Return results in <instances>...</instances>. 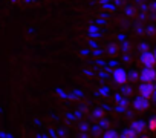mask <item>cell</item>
Masks as SVG:
<instances>
[{
  "instance_id": "7",
  "label": "cell",
  "mask_w": 156,
  "mask_h": 138,
  "mask_svg": "<svg viewBox=\"0 0 156 138\" xmlns=\"http://www.w3.org/2000/svg\"><path fill=\"white\" fill-rule=\"evenodd\" d=\"M147 127H148V130H151V132H156V117H151V118L148 120V123H147Z\"/></svg>"
},
{
  "instance_id": "5",
  "label": "cell",
  "mask_w": 156,
  "mask_h": 138,
  "mask_svg": "<svg viewBox=\"0 0 156 138\" xmlns=\"http://www.w3.org/2000/svg\"><path fill=\"white\" fill-rule=\"evenodd\" d=\"M141 63L144 64V67H154L156 64V58L153 52H144L141 55Z\"/></svg>"
},
{
  "instance_id": "1",
  "label": "cell",
  "mask_w": 156,
  "mask_h": 138,
  "mask_svg": "<svg viewBox=\"0 0 156 138\" xmlns=\"http://www.w3.org/2000/svg\"><path fill=\"white\" fill-rule=\"evenodd\" d=\"M138 92H139V97L150 100L154 95V86L151 83H141V86L138 88Z\"/></svg>"
},
{
  "instance_id": "11",
  "label": "cell",
  "mask_w": 156,
  "mask_h": 138,
  "mask_svg": "<svg viewBox=\"0 0 156 138\" xmlns=\"http://www.w3.org/2000/svg\"><path fill=\"white\" fill-rule=\"evenodd\" d=\"M153 54H154V58H156V51H154V52H153Z\"/></svg>"
},
{
  "instance_id": "10",
  "label": "cell",
  "mask_w": 156,
  "mask_h": 138,
  "mask_svg": "<svg viewBox=\"0 0 156 138\" xmlns=\"http://www.w3.org/2000/svg\"><path fill=\"white\" fill-rule=\"evenodd\" d=\"M141 138H148V136L147 135H141Z\"/></svg>"
},
{
  "instance_id": "3",
  "label": "cell",
  "mask_w": 156,
  "mask_h": 138,
  "mask_svg": "<svg viewBox=\"0 0 156 138\" xmlns=\"http://www.w3.org/2000/svg\"><path fill=\"white\" fill-rule=\"evenodd\" d=\"M113 80H115L116 85H126L127 80H129V75H127V72L124 71V69L118 67V69H115V72H113Z\"/></svg>"
},
{
  "instance_id": "4",
  "label": "cell",
  "mask_w": 156,
  "mask_h": 138,
  "mask_svg": "<svg viewBox=\"0 0 156 138\" xmlns=\"http://www.w3.org/2000/svg\"><path fill=\"white\" fill-rule=\"evenodd\" d=\"M148 106H150V100H147V98L138 97V98L133 100V107H135V111H138V112H144V111H147Z\"/></svg>"
},
{
  "instance_id": "6",
  "label": "cell",
  "mask_w": 156,
  "mask_h": 138,
  "mask_svg": "<svg viewBox=\"0 0 156 138\" xmlns=\"http://www.w3.org/2000/svg\"><path fill=\"white\" fill-rule=\"evenodd\" d=\"M145 127H147V124L144 123V121H135L133 124H132V130L136 133V135H139V133H142L144 130H145Z\"/></svg>"
},
{
  "instance_id": "8",
  "label": "cell",
  "mask_w": 156,
  "mask_h": 138,
  "mask_svg": "<svg viewBox=\"0 0 156 138\" xmlns=\"http://www.w3.org/2000/svg\"><path fill=\"white\" fill-rule=\"evenodd\" d=\"M121 138H136V133L132 130V129H127L124 133H122V136Z\"/></svg>"
},
{
  "instance_id": "2",
  "label": "cell",
  "mask_w": 156,
  "mask_h": 138,
  "mask_svg": "<svg viewBox=\"0 0 156 138\" xmlns=\"http://www.w3.org/2000/svg\"><path fill=\"white\" fill-rule=\"evenodd\" d=\"M139 78H141L142 83H153V80L156 78L154 67H144L139 72Z\"/></svg>"
},
{
  "instance_id": "9",
  "label": "cell",
  "mask_w": 156,
  "mask_h": 138,
  "mask_svg": "<svg viewBox=\"0 0 156 138\" xmlns=\"http://www.w3.org/2000/svg\"><path fill=\"white\" fill-rule=\"evenodd\" d=\"M104 138H121L115 130H109V132H106V135H104Z\"/></svg>"
}]
</instances>
